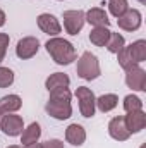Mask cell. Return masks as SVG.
Listing matches in <instances>:
<instances>
[{"instance_id":"1","label":"cell","mask_w":146,"mask_h":148,"mask_svg":"<svg viewBox=\"0 0 146 148\" xmlns=\"http://www.w3.org/2000/svg\"><path fill=\"white\" fill-rule=\"evenodd\" d=\"M71 91L69 88H57L50 91V98L45 105V110L50 117L57 121H65L72 115V105H71Z\"/></svg>"},{"instance_id":"2","label":"cell","mask_w":146,"mask_h":148,"mask_svg":"<svg viewBox=\"0 0 146 148\" xmlns=\"http://www.w3.org/2000/svg\"><path fill=\"white\" fill-rule=\"evenodd\" d=\"M45 48H46L48 55L59 66H69V64H72L74 60L77 59V53H76L74 45L71 41L64 40V38H59V36L50 38L45 43Z\"/></svg>"},{"instance_id":"3","label":"cell","mask_w":146,"mask_h":148,"mask_svg":"<svg viewBox=\"0 0 146 148\" xmlns=\"http://www.w3.org/2000/svg\"><path fill=\"white\" fill-rule=\"evenodd\" d=\"M117 60L124 71H127L132 66H139L141 62L146 60V41L138 40V41H132L131 45L124 47L117 53Z\"/></svg>"},{"instance_id":"4","label":"cell","mask_w":146,"mask_h":148,"mask_svg":"<svg viewBox=\"0 0 146 148\" xmlns=\"http://www.w3.org/2000/svg\"><path fill=\"white\" fill-rule=\"evenodd\" d=\"M76 73L81 79L84 81H93L96 79L100 74H102V69H100V62H98V57L91 52H84L79 60H77V67H76Z\"/></svg>"},{"instance_id":"5","label":"cell","mask_w":146,"mask_h":148,"mask_svg":"<svg viewBox=\"0 0 146 148\" xmlns=\"http://www.w3.org/2000/svg\"><path fill=\"white\" fill-rule=\"evenodd\" d=\"M74 95H76V98L79 102V112H81V115L86 117V119L93 117L95 110H96V105H95L96 97H95V93L89 88H86V86H77V90H76Z\"/></svg>"},{"instance_id":"6","label":"cell","mask_w":146,"mask_h":148,"mask_svg":"<svg viewBox=\"0 0 146 148\" xmlns=\"http://www.w3.org/2000/svg\"><path fill=\"white\" fill-rule=\"evenodd\" d=\"M126 84L134 91H146V71L139 66H132L126 71Z\"/></svg>"},{"instance_id":"7","label":"cell","mask_w":146,"mask_h":148,"mask_svg":"<svg viewBox=\"0 0 146 148\" xmlns=\"http://www.w3.org/2000/svg\"><path fill=\"white\" fill-rule=\"evenodd\" d=\"M62 19H64V28H65V31H67L69 35H72V36L77 35V33L83 29V26H84V23H86L83 10H65L64 16H62Z\"/></svg>"},{"instance_id":"8","label":"cell","mask_w":146,"mask_h":148,"mask_svg":"<svg viewBox=\"0 0 146 148\" xmlns=\"http://www.w3.org/2000/svg\"><path fill=\"white\" fill-rule=\"evenodd\" d=\"M141 23H143V16L138 9H127L120 17H117V24L124 31H136L139 29Z\"/></svg>"},{"instance_id":"9","label":"cell","mask_w":146,"mask_h":148,"mask_svg":"<svg viewBox=\"0 0 146 148\" xmlns=\"http://www.w3.org/2000/svg\"><path fill=\"white\" fill-rule=\"evenodd\" d=\"M40 50V40L35 36H26V38H21L17 41V47H16V55L23 60L26 59H31L35 57Z\"/></svg>"},{"instance_id":"10","label":"cell","mask_w":146,"mask_h":148,"mask_svg":"<svg viewBox=\"0 0 146 148\" xmlns=\"http://www.w3.org/2000/svg\"><path fill=\"white\" fill-rule=\"evenodd\" d=\"M0 129L7 134V136H19L24 129V122L21 115L16 114H3L2 122H0Z\"/></svg>"},{"instance_id":"11","label":"cell","mask_w":146,"mask_h":148,"mask_svg":"<svg viewBox=\"0 0 146 148\" xmlns=\"http://www.w3.org/2000/svg\"><path fill=\"white\" fill-rule=\"evenodd\" d=\"M38 28L43 33H46L48 36H57L62 31V26H60L59 19L53 14H48V12L38 16Z\"/></svg>"},{"instance_id":"12","label":"cell","mask_w":146,"mask_h":148,"mask_svg":"<svg viewBox=\"0 0 146 148\" xmlns=\"http://www.w3.org/2000/svg\"><path fill=\"white\" fill-rule=\"evenodd\" d=\"M126 127L127 131L132 133H141L146 127V114L143 110H134V112H127V115L124 117Z\"/></svg>"},{"instance_id":"13","label":"cell","mask_w":146,"mask_h":148,"mask_svg":"<svg viewBox=\"0 0 146 148\" xmlns=\"http://www.w3.org/2000/svg\"><path fill=\"white\" fill-rule=\"evenodd\" d=\"M108 134L113 138V140H117V141H126V140H129L131 133L127 131L122 115L113 117V119L108 122Z\"/></svg>"},{"instance_id":"14","label":"cell","mask_w":146,"mask_h":148,"mask_svg":"<svg viewBox=\"0 0 146 148\" xmlns=\"http://www.w3.org/2000/svg\"><path fill=\"white\" fill-rule=\"evenodd\" d=\"M84 19L95 28H108L110 24L108 14L103 9H100V7H93L88 12H84Z\"/></svg>"},{"instance_id":"15","label":"cell","mask_w":146,"mask_h":148,"mask_svg":"<svg viewBox=\"0 0 146 148\" xmlns=\"http://www.w3.org/2000/svg\"><path fill=\"white\" fill-rule=\"evenodd\" d=\"M65 140L72 147H81L86 141V131L81 124H71L65 129Z\"/></svg>"},{"instance_id":"16","label":"cell","mask_w":146,"mask_h":148,"mask_svg":"<svg viewBox=\"0 0 146 148\" xmlns=\"http://www.w3.org/2000/svg\"><path fill=\"white\" fill-rule=\"evenodd\" d=\"M40 136H41V127H40V124H38V122H31L28 127L23 129V133H21V143H23V147L31 145V143H38Z\"/></svg>"},{"instance_id":"17","label":"cell","mask_w":146,"mask_h":148,"mask_svg":"<svg viewBox=\"0 0 146 148\" xmlns=\"http://www.w3.org/2000/svg\"><path fill=\"white\" fill-rule=\"evenodd\" d=\"M69 83H71V79H69V76L65 73H53L46 77L45 88L48 91H52V90H57V88H67Z\"/></svg>"},{"instance_id":"18","label":"cell","mask_w":146,"mask_h":148,"mask_svg":"<svg viewBox=\"0 0 146 148\" xmlns=\"http://www.w3.org/2000/svg\"><path fill=\"white\" fill-rule=\"evenodd\" d=\"M21 105H23V100L19 95H7L0 98V110L3 114H14L21 109Z\"/></svg>"},{"instance_id":"19","label":"cell","mask_w":146,"mask_h":148,"mask_svg":"<svg viewBox=\"0 0 146 148\" xmlns=\"http://www.w3.org/2000/svg\"><path fill=\"white\" fill-rule=\"evenodd\" d=\"M117 103H119V97H117L115 93H105V95L98 97L96 102H95V105L98 107V110L103 112V114L113 110V109L117 107Z\"/></svg>"},{"instance_id":"20","label":"cell","mask_w":146,"mask_h":148,"mask_svg":"<svg viewBox=\"0 0 146 148\" xmlns=\"http://www.w3.org/2000/svg\"><path fill=\"white\" fill-rule=\"evenodd\" d=\"M110 33L112 31L108 28H93L91 33H89V41L96 47H105L110 38Z\"/></svg>"},{"instance_id":"21","label":"cell","mask_w":146,"mask_h":148,"mask_svg":"<svg viewBox=\"0 0 146 148\" xmlns=\"http://www.w3.org/2000/svg\"><path fill=\"white\" fill-rule=\"evenodd\" d=\"M105 47H107V50L110 53H119L126 47V40H124V36L120 33H110V38Z\"/></svg>"},{"instance_id":"22","label":"cell","mask_w":146,"mask_h":148,"mask_svg":"<svg viewBox=\"0 0 146 148\" xmlns=\"http://www.w3.org/2000/svg\"><path fill=\"white\" fill-rule=\"evenodd\" d=\"M129 9L127 0H108V10L113 17H120Z\"/></svg>"},{"instance_id":"23","label":"cell","mask_w":146,"mask_h":148,"mask_svg":"<svg viewBox=\"0 0 146 148\" xmlns=\"http://www.w3.org/2000/svg\"><path fill=\"white\" fill-rule=\"evenodd\" d=\"M124 110L126 112H134V110H143V100L136 95H127L124 98Z\"/></svg>"},{"instance_id":"24","label":"cell","mask_w":146,"mask_h":148,"mask_svg":"<svg viewBox=\"0 0 146 148\" xmlns=\"http://www.w3.org/2000/svg\"><path fill=\"white\" fill-rule=\"evenodd\" d=\"M14 83V71L0 66V88H9Z\"/></svg>"},{"instance_id":"25","label":"cell","mask_w":146,"mask_h":148,"mask_svg":"<svg viewBox=\"0 0 146 148\" xmlns=\"http://www.w3.org/2000/svg\"><path fill=\"white\" fill-rule=\"evenodd\" d=\"M9 41H10V38H9V35H7V33H0V62L5 59Z\"/></svg>"},{"instance_id":"26","label":"cell","mask_w":146,"mask_h":148,"mask_svg":"<svg viewBox=\"0 0 146 148\" xmlns=\"http://www.w3.org/2000/svg\"><path fill=\"white\" fill-rule=\"evenodd\" d=\"M41 148H64V143L60 140H48L45 143H40Z\"/></svg>"},{"instance_id":"27","label":"cell","mask_w":146,"mask_h":148,"mask_svg":"<svg viewBox=\"0 0 146 148\" xmlns=\"http://www.w3.org/2000/svg\"><path fill=\"white\" fill-rule=\"evenodd\" d=\"M5 19H7V17H5V12H3V10L0 9V28H2L3 24H5Z\"/></svg>"},{"instance_id":"28","label":"cell","mask_w":146,"mask_h":148,"mask_svg":"<svg viewBox=\"0 0 146 148\" xmlns=\"http://www.w3.org/2000/svg\"><path fill=\"white\" fill-rule=\"evenodd\" d=\"M23 148H41V147H40V143H31V145H26Z\"/></svg>"},{"instance_id":"29","label":"cell","mask_w":146,"mask_h":148,"mask_svg":"<svg viewBox=\"0 0 146 148\" xmlns=\"http://www.w3.org/2000/svg\"><path fill=\"white\" fill-rule=\"evenodd\" d=\"M7 148H21L19 145H10V147H7Z\"/></svg>"},{"instance_id":"30","label":"cell","mask_w":146,"mask_h":148,"mask_svg":"<svg viewBox=\"0 0 146 148\" xmlns=\"http://www.w3.org/2000/svg\"><path fill=\"white\" fill-rule=\"evenodd\" d=\"M2 117H3V112L0 110V122H2Z\"/></svg>"},{"instance_id":"31","label":"cell","mask_w":146,"mask_h":148,"mask_svg":"<svg viewBox=\"0 0 146 148\" xmlns=\"http://www.w3.org/2000/svg\"><path fill=\"white\" fill-rule=\"evenodd\" d=\"M139 2H141V3H145V2H146V0H139Z\"/></svg>"}]
</instances>
